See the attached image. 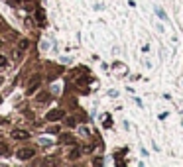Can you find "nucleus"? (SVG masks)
Wrapping results in <instances>:
<instances>
[{
    "mask_svg": "<svg viewBox=\"0 0 183 167\" xmlns=\"http://www.w3.org/2000/svg\"><path fill=\"white\" fill-rule=\"evenodd\" d=\"M33 155H36V151H33L32 147H22V149L16 151V157L22 159V161H28V159H32Z\"/></svg>",
    "mask_w": 183,
    "mask_h": 167,
    "instance_id": "obj_1",
    "label": "nucleus"
},
{
    "mask_svg": "<svg viewBox=\"0 0 183 167\" xmlns=\"http://www.w3.org/2000/svg\"><path fill=\"white\" fill-rule=\"evenodd\" d=\"M154 12H156V16H158V18L162 20V22H169V18H167L165 10H163V8L160 6V4H156V6H154Z\"/></svg>",
    "mask_w": 183,
    "mask_h": 167,
    "instance_id": "obj_2",
    "label": "nucleus"
},
{
    "mask_svg": "<svg viewBox=\"0 0 183 167\" xmlns=\"http://www.w3.org/2000/svg\"><path fill=\"white\" fill-rule=\"evenodd\" d=\"M63 116H65V112H63V110H59V108H57V110L47 112V120H49V122H53V120H61Z\"/></svg>",
    "mask_w": 183,
    "mask_h": 167,
    "instance_id": "obj_3",
    "label": "nucleus"
},
{
    "mask_svg": "<svg viewBox=\"0 0 183 167\" xmlns=\"http://www.w3.org/2000/svg\"><path fill=\"white\" fill-rule=\"evenodd\" d=\"M112 69H114L116 73H120V75H126V73H128V69H126V65H124V63H120V61H116V63H112Z\"/></svg>",
    "mask_w": 183,
    "mask_h": 167,
    "instance_id": "obj_4",
    "label": "nucleus"
},
{
    "mask_svg": "<svg viewBox=\"0 0 183 167\" xmlns=\"http://www.w3.org/2000/svg\"><path fill=\"white\" fill-rule=\"evenodd\" d=\"M12 138H16V140H28L30 134L24 132V130H14V132H12Z\"/></svg>",
    "mask_w": 183,
    "mask_h": 167,
    "instance_id": "obj_5",
    "label": "nucleus"
},
{
    "mask_svg": "<svg viewBox=\"0 0 183 167\" xmlns=\"http://www.w3.org/2000/svg\"><path fill=\"white\" fill-rule=\"evenodd\" d=\"M102 118H104V128H110V126H112V118H110L108 114H104Z\"/></svg>",
    "mask_w": 183,
    "mask_h": 167,
    "instance_id": "obj_6",
    "label": "nucleus"
},
{
    "mask_svg": "<svg viewBox=\"0 0 183 167\" xmlns=\"http://www.w3.org/2000/svg\"><path fill=\"white\" fill-rule=\"evenodd\" d=\"M28 45H30L28 39H22V41H20V51H26V49H28Z\"/></svg>",
    "mask_w": 183,
    "mask_h": 167,
    "instance_id": "obj_7",
    "label": "nucleus"
},
{
    "mask_svg": "<svg viewBox=\"0 0 183 167\" xmlns=\"http://www.w3.org/2000/svg\"><path fill=\"white\" fill-rule=\"evenodd\" d=\"M40 144H42V145H51L53 142H51L49 138H40Z\"/></svg>",
    "mask_w": 183,
    "mask_h": 167,
    "instance_id": "obj_8",
    "label": "nucleus"
},
{
    "mask_svg": "<svg viewBox=\"0 0 183 167\" xmlns=\"http://www.w3.org/2000/svg\"><path fill=\"white\" fill-rule=\"evenodd\" d=\"M79 153H81V149H79V147H75V149H71V153H69V157H71V159H75V157L79 155Z\"/></svg>",
    "mask_w": 183,
    "mask_h": 167,
    "instance_id": "obj_9",
    "label": "nucleus"
},
{
    "mask_svg": "<svg viewBox=\"0 0 183 167\" xmlns=\"http://www.w3.org/2000/svg\"><path fill=\"white\" fill-rule=\"evenodd\" d=\"M0 155H8V147L4 144H0Z\"/></svg>",
    "mask_w": 183,
    "mask_h": 167,
    "instance_id": "obj_10",
    "label": "nucleus"
},
{
    "mask_svg": "<svg viewBox=\"0 0 183 167\" xmlns=\"http://www.w3.org/2000/svg\"><path fill=\"white\" fill-rule=\"evenodd\" d=\"M79 134H81V136H89V128H85V126H81V128H79Z\"/></svg>",
    "mask_w": 183,
    "mask_h": 167,
    "instance_id": "obj_11",
    "label": "nucleus"
},
{
    "mask_svg": "<svg viewBox=\"0 0 183 167\" xmlns=\"http://www.w3.org/2000/svg\"><path fill=\"white\" fill-rule=\"evenodd\" d=\"M8 65V59H6V55H0V67H6Z\"/></svg>",
    "mask_w": 183,
    "mask_h": 167,
    "instance_id": "obj_12",
    "label": "nucleus"
},
{
    "mask_svg": "<svg viewBox=\"0 0 183 167\" xmlns=\"http://www.w3.org/2000/svg\"><path fill=\"white\" fill-rule=\"evenodd\" d=\"M38 100H40V102H45V100H49V94L42 92V96H38Z\"/></svg>",
    "mask_w": 183,
    "mask_h": 167,
    "instance_id": "obj_13",
    "label": "nucleus"
},
{
    "mask_svg": "<svg viewBox=\"0 0 183 167\" xmlns=\"http://www.w3.org/2000/svg\"><path fill=\"white\" fill-rule=\"evenodd\" d=\"M108 96H112V98H116V96H118V90H108Z\"/></svg>",
    "mask_w": 183,
    "mask_h": 167,
    "instance_id": "obj_14",
    "label": "nucleus"
},
{
    "mask_svg": "<svg viewBox=\"0 0 183 167\" xmlns=\"http://www.w3.org/2000/svg\"><path fill=\"white\" fill-rule=\"evenodd\" d=\"M38 22H40V24L43 26V12H42V10L38 12Z\"/></svg>",
    "mask_w": 183,
    "mask_h": 167,
    "instance_id": "obj_15",
    "label": "nucleus"
},
{
    "mask_svg": "<svg viewBox=\"0 0 183 167\" xmlns=\"http://www.w3.org/2000/svg\"><path fill=\"white\" fill-rule=\"evenodd\" d=\"M142 51H144V53H148V51H150V43L144 45V47H142Z\"/></svg>",
    "mask_w": 183,
    "mask_h": 167,
    "instance_id": "obj_16",
    "label": "nucleus"
},
{
    "mask_svg": "<svg viewBox=\"0 0 183 167\" xmlns=\"http://www.w3.org/2000/svg\"><path fill=\"white\" fill-rule=\"evenodd\" d=\"M158 118H160V120H165V118H167V112H162V114H160Z\"/></svg>",
    "mask_w": 183,
    "mask_h": 167,
    "instance_id": "obj_17",
    "label": "nucleus"
},
{
    "mask_svg": "<svg viewBox=\"0 0 183 167\" xmlns=\"http://www.w3.org/2000/svg\"><path fill=\"white\" fill-rule=\"evenodd\" d=\"M156 30H158V32H162V33H163V26H162V24H156Z\"/></svg>",
    "mask_w": 183,
    "mask_h": 167,
    "instance_id": "obj_18",
    "label": "nucleus"
},
{
    "mask_svg": "<svg viewBox=\"0 0 183 167\" xmlns=\"http://www.w3.org/2000/svg\"><path fill=\"white\" fill-rule=\"evenodd\" d=\"M8 4H10V6H16V4H20V0H10Z\"/></svg>",
    "mask_w": 183,
    "mask_h": 167,
    "instance_id": "obj_19",
    "label": "nucleus"
},
{
    "mask_svg": "<svg viewBox=\"0 0 183 167\" xmlns=\"http://www.w3.org/2000/svg\"><path fill=\"white\" fill-rule=\"evenodd\" d=\"M2 85H4V77H0V87H2Z\"/></svg>",
    "mask_w": 183,
    "mask_h": 167,
    "instance_id": "obj_20",
    "label": "nucleus"
},
{
    "mask_svg": "<svg viewBox=\"0 0 183 167\" xmlns=\"http://www.w3.org/2000/svg\"><path fill=\"white\" fill-rule=\"evenodd\" d=\"M0 102H2V96H0Z\"/></svg>",
    "mask_w": 183,
    "mask_h": 167,
    "instance_id": "obj_21",
    "label": "nucleus"
},
{
    "mask_svg": "<svg viewBox=\"0 0 183 167\" xmlns=\"http://www.w3.org/2000/svg\"><path fill=\"white\" fill-rule=\"evenodd\" d=\"M181 126H183V122H181Z\"/></svg>",
    "mask_w": 183,
    "mask_h": 167,
    "instance_id": "obj_22",
    "label": "nucleus"
}]
</instances>
